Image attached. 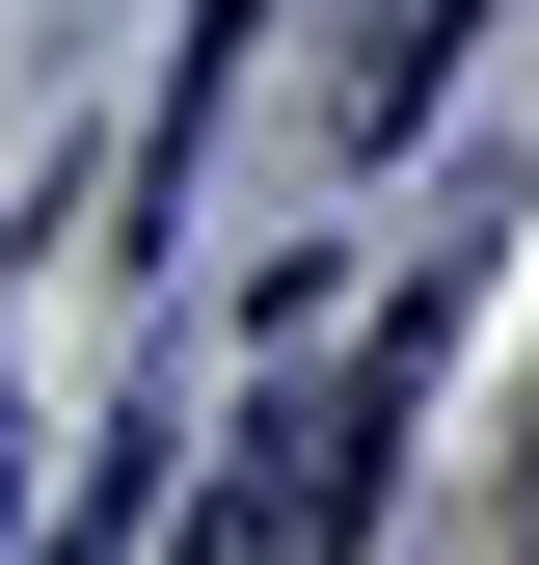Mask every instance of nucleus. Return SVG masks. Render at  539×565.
<instances>
[{
	"label": "nucleus",
	"instance_id": "f03ea898",
	"mask_svg": "<svg viewBox=\"0 0 539 565\" xmlns=\"http://www.w3.org/2000/svg\"><path fill=\"white\" fill-rule=\"evenodd\" d=\"M458 28H486V0H351V135H432V82H458Z\"/></svg>",
	"mask_w": 539,
	"mask_h": 565
},
{
	"label": "nucleus",
	"instance_id": "7ed1b4c3",
	"mask_svg": "<svg viewBox=\"0 0 539 565\" xmlns=\"http://www.w3.org/2000/svg\"><path fill=\"white\" fill-rule=\"evenodd\" d=\"M0 565H28V431H0Z\"/></svg>",
	"mask_w": 539,
	"mask_h": 565
},
{
	"label": "nucleus",
	"instance_id": "f257e3e1",
	"mask_svg": "<svg viewBox=\"0 0 539 565\" xmlns=\"http://www.w3.org/2000/svg\"><path fill=\"white\" fill-rule=\"evenodd\" d=\"M432 323H458V269L351 350V377H297V404L243 431V484L189 512V565H324V539H351V512H378V458H404V404H432Z\"/></svg>",
	"mask_w": 539,
	"mask_h": 565
}]
</instances>
